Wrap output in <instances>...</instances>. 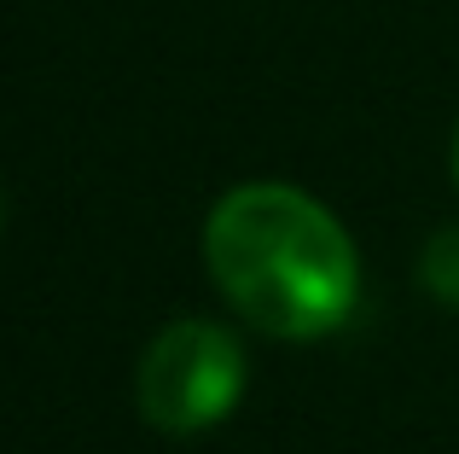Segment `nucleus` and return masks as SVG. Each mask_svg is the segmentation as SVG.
Wrapping results in <instances>:
<instances>
[{"label": "nucleus", "instance_id": "f257e3e1", "mask_svg": "<svg viewBox=\"0 0 459 454\" xmlns=\"http://www.w3.org/2000/svg\"><path fill=\"white\" fill-rule=\"evenodd\" d=\"M204 257L221 297L268 338H325L360 303V257L343 222L285 181L221 193Z\"/></svg>", "mask_w": 459, "mask_h": 454}, {"label": "nucleus", "instance_id": "f03ea898", "mask_svg": "<svg viewBox=\"0 0 459 454\" xmlns=\"http://www.w3.org/2000/svg\"><path fill=\"white\" fill-rule=\"evenodd\" d=\"M245 397V350L215 320H175L146 344L134 373V402L163 437H192L221 425Z\"/></svg>", "mask_w": 459, "mask_h": 454}, {"label": "nucleus", "instance_id": "7ed1b4c3", "mask_svg": "<svg viewBox=\"0 0 459 454\" xmlns=\"http://www.w3.org/2000/svg\"><path fill=\"white\" fill-rule=\"evenodd\" d=\"M419 280L442 297L448 309H459V222L442 227L437 239L425 245V262H419Z\"/></svg>", "mask_w": 459, "mask_h": 454}, {"label": "nucleus", "instance_id": "20e7f679", "mask_svg": "<svg viewBox=\"0 0 459 454\" xmlns=\"http://www.w3.org/2000/svg\"><path fill=\"white\" fill-rule=\"evenodd\" d=\"M454 175H459V135H454Z\"/></svg>", "mask_w": 459, "mask_h": 454}, {"label": "nucleus", "instance_id": "39448f33", "mask_svg": "<svg viewBox=\"0 0 459 454\" xmlns=\"http://www.w3.org/2000/svg\"><path fill=\"white\" fill-rule=\"evenodd\" d=\"M0 222H6V205H0Z\"/></svg>", "mask_w": 459, "mask_h": 454}]
</instances>
